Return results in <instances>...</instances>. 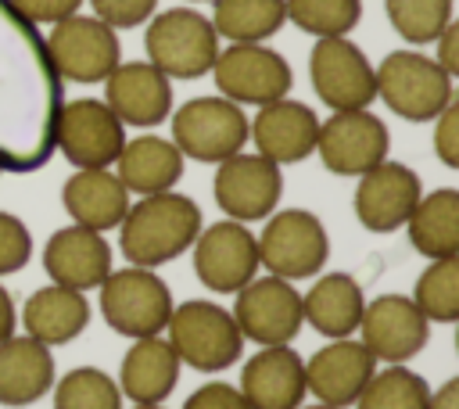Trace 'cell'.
I'll use <instances>...</instances> for the list:
<instances>
[{
    "label": "cell",
    "mask_w": 459,
    "mask_h": 409,
    "mask_svg": "<svg viewBox=\"0 0 459 409\" xmlns=\"http://www.w3.org/2000/svg\"><path fill=\"white\" fill-rule=\"evenodd\" d=\"M212 79L219 97L233 104H273L290 93L294 72L287 57L265 43H230L212 61Z\"/></svg>",
    "instance_id": "obj_10"
},
{
    "label": "cell",
    "mask_w": 459,
    "mask_h": 409,
    "mask_svg": "<svg viewBox=\"0 0 459 409\" xmlns=\"http://www.w3.org/2000/svg\"><path fill=\"white\" fill-rule=\"evenodd\" d=\"M194 4H204V0H194ZM208 4H212V0H208Z\"/></svg>",
    "instance_id": "obj_47"
},
{
    "label": "cell",
    "mask_w": 459,
    "mask_h": 409,
    "mask_svg": "<svg viewBox=\"0 0 459 409\" xmlns=\"http://www.w3.org/2000/svg\"><path fill=\"white\" fill-rule=\"evenodd\" d=\"M409 244L427 258H455L459 255V190L437 187L423 194L405 219Z\"/></svg>",
    "instance_id": "obj_30"
},
{
    "label": "cell",
    "mask_w": 459,
    "mask_h": 409,
    "mask_svg": "<svg viewBox=\"0 0 459 409\" xmlns=\"http://www.w3.org/2000/svg\"><path fill=\"white\" fill-rule=\"evenodd\" d=\"M90 7H93V18H100L104 25H111L118 32V29L143 25L154 14L158 0H90Z\"/></svg>",
    "instance_id": "obj_38"
},
{
    "label": "cell",
    "mask_w": 459,
    "mask_h": 409,
    "mask_svg": "<svg viewBox=\"0 0 459 409\" xmlns=\"http://www.w3.org/2000/svg\"><path fill=\"white\" fill-rule=\"evenodd\" d=\"M54 355L29 334L0 341V405L22 409L39 402L54 387Z\"/></svg>",
    "instance_id": "obj_26"
},
{
    "label": "cell",
    "mask_w": 459,
    "mask_h": 409,
    "mask_svg": "<svg viewBox=\"0 0 459 409\" xmlns=\"http://www.w3.org/2000/svg\"><path fill=\"white\" fill-rule=\"evenodd\" d=\"M391 151V133L387 126L369 111V108H355V111H333L330 118H319V133H316V151L323 169L333 176H362L373 165H380Z\"/></svg>",
    "instance_id": "obj_12"
},
{
    "label": "cell",
    "mask_w": 459,
    "mask_h": 409,
    "mask_svg": "<svg viewBox=\"0 0 459 409\" xmlns=\"http://www.w3.org/2000/svg\"><path fill=\"white\" fill-rule=\"evenodd\" d=\"M61 83H104L122 61V43L111 25L93 14H68L43 36Z\"/></svg>",
    "instance_id": "obj_9"
},
{
    "label": "cell",
    "mask_w": 459,
    "mask_h": 409,
    "mask_svg": "<svg viewBox=\"0 0 459 409\" xmlns=\"http://www.w3.org/2000/svg\"><path fill=\"white\" fill-rule=\"evenodd\" d=\"M212 194H215V204L226 212V219L258 222L280 208L283 176H280V165H273L269 158H262L255 151L251 154L237 151L215 165Z\"/></svg>",
    "instance_id": "obj_16"
},
{
    "label": "cell",
    "mask_w": 459,
    "mask_h": 409,
    "mask_svg": "<svg viewBox=\"0 0 459 409\" xmlns=\"http://www.w3.org/2000/svg\"><path fill=\"white\" fill-rule=\"evenodd\" d=\"M61 204L75 226L108 233L129 208V190L111 169H75L61 187Z\"/></svg>",
    "instance_id": "obj_25"
},
{
    "label": "cell",
    "mask_w": 459,
    "mask_h": 409,
    "mask_svg": "<svg viewBox=\"0 0 459 409\" xmlns=\"http://www.w3.org/2000/svg\"><path fill=\"white\" fill-rule=\"evenodd\" d=\"M104 104L118 115L122 126H161L172 115V79L161 75L151 61H118L104 79Z\"/></svg>",
    "instance_id": "obj_19"
},
{
    "label": "cell",
    "mask_w": 459,
    "mask_h": 409,
    "mask_svg": "<svg viewBox=\"0 0 459 409\" xmlns=\"http://www.w3.org/2000/svg\"><path fill=\"white\" fill-rule=\"evenodd\" d=\"M434 47H437L434 61H437V65L455 79V75H459V25H455V22H448V25L437 32Z\"/></svg>",
    "instance_id": "obj_42"
},
{
    "label": "cell",
    "mask_w": 459,
    "mask_h": 409,
    "mask_svg": "<svg viewBox=\"0 0 459 409\" xmlns=\"http://www.w3.org/2000/svg\"><path fill=\"white\" fill-rule=\"evenodd\" d=\"M308 79L316 97L330 111H355L369 108L377 100V79L373 65L348 36H326L316 39L308 54Z\"/></svg>",
    "instance_id": "obj_13"
},
{
    "label": "cell",
    "mask_w": 459,
    "mask_h": 409,
    "mask_svg": "<svg viewBox=\"0 0 459 409\" xmlns=\"http://www.w3.org/2000/svg\"><path fill=\"white\" fill-rule=\"evenodd\" d=\"M126 144V126L97 97L61 100L54 122V151L75 169H111Z\"/></svg>",
    "instance_id": "obj_11"
},
{
    "label": "cell",
    "mask_w": 459,
    "mask_h": 409,
    "mask_svg": "<svg viewBox=\"0 0 459 409\" xmlns=\"http://www.w3.org/2000/svg\"><path fill=\"white\" fill-rule=\"evenodd\" d=\"M255 244H258V265H265L273 276H283L290 283L316 276L330 258L326 226L308 208H276L265 219Z\"/></svg>",
    "instance_id": "obj_7"
},
{
    "label": "cell",
    "mask_w": 459,
    "mask_h": 409,
    "mask_svg": "<svg viewBox=\"0 0 459 409\" xmlns=\"http://www.w3.org/2000/svg\"><path fill=\"white\" fill-rule=\"evenodd\" d=\"M412 305L423 312L427 323H455L459 319V255L455 258H434L416 287Z\"/></svg>",
    "instance_id": "obj_32"
},
{
    "label": "cell",
    "mask_w": 459,
    "mask_h": 409,
    "mask_svg": "<svg viewBox=\"0 0 459 409\" xmlns=\"http://www.w3.org/2000/svg\"><path fill=\"white\" fill-rule=\"evenodd\" d=\"M434 151L441 165L459 169V104L455 100L434 118Z\"/></svg>",
    "instance_id": "obj_40"
},
{
    "label": "cell",
    "mask_w": 459,
    "mask_h": 409,
    "mask_svg": "<svg viewBox=\"0 0 459 409\" xmlns=\"http://www.w3.org/2000/svg\"><path fill=\"white\" fill-rule=\"evenodd\" d=\"M194 251V276L212 294H237L251 276H258V244L247 222L219 219L201 226Z\"/></svg>",
    "instance_id": "obj_15"
},
{
    "label": "cell",
    "mask_w": 459,
    "mask_h": 409,
    "mask_svg": "<svg viewBox=\"0 0 459 409\" xmlns=\"http://www.w3.org/2000/svg\"><path fill=\"white\" fill-rule=\"evenodd\" d=\"M373 373L377 359L366 352V344L355 337H337L305 362V391L316 395V402L323 405L344 409L355 405Z\"/></svg>",
    "instance_id": "obj_20"
},
{
    "label": "cell",
    "mask_w": 459,
    "mask_h": 409,
    "mask_svg": "<svg viewBox=\"0 0 459 409\" xmlns=\"http://www.w3.org/2000/svg\"><path fill=\"white\" fill-rule=\"evenodd\" d=\"M165 334L179 362L201 373H219L233 366L244 352V337L233 323V312L208 298H190V301L172 305Z\"/></svg>",
    "instance_id": "obj_4"
},
{
    "label": "cell",
    "mask_w": 459,
    "mask_h": 409,
    "mask_svg": "<svg viewBox=\"0 0 459 409\" xmlns=\"http://www.w3.org/2000/svg\"><path fill=\"white\" fill-rule=\"evenodd\" d=\"M43 269L50 283L72 287V291H93L111 273V244L86 226H61L50 233L43 248Z\"/></svg>",
    "instance_id": "obj_22"
},
{
    "label": "cell",
    "mask_w": 459,
    "mask_h": 409,
    "mask_svg": "<svg viewBox=\"0 0 459 409\" xmlns=\"http://www.w3.org/2000/svg\"><path fill=\"white\" fill-rule=\"evenodd\" d=\"M316 133H319L316 111L290 97L262 104L258 115L247 118V140H255V154L269 158L273 165L305 161L316 151Z\"/></svg>",
    "instance_id": "obj_21"
},
{
    "label": "cell",
    "mask_w": 459,
    "mask_h": 409,
    "mask_svg": "<svg viewBox=\"0 0 459 409\" xmlns=\"http://www.w3.org/2000/svg\"><path fill=\"white\" fill-rule=\"evenodd\" d=\"M54 409H122L118 380L97 366H75L54 380Z\"/></svg>",
    "instance_id": "obj_33"
},
{
    "label": "cell",
    "mask_w": 459,
    "mask_h": 409,
    "mask_svg": "<svg viewBox=\"0 0 459 409\" xmlns=\"http://www.w3.org/2000/svg\"><path fill=\"white\" fill-rule=\"evenodd\" d=\"M366 309V294L359 287V280L351 273H323L316 276V283L301 294V316L305 323L337 341V337H351L359 330Z\"/></svg>",
    "instance_id": "obj_27"
},
{
    "label": "cell",
    "mask_w": 459,
    "mask_h": 409,
    "mask_svg": "<svg viewBox=\"0 0 459 409\" xmlns=\"http://www.w3.org/2000/svg\"><path fill=\"white\" fill-rule=\"evenodd\" d=\"M430 387L420 373L402 366H387L369 377L362 395L355 398V409H427Z\"/></svg>",
    "instance_id": "obj_34"
},
{
    "label": "cell",
    "mask_w": 459,
    "mask_h": 409,
    "mask_svg": "<svg viewBox=\"0 0 459 409\" xmlns=\"http://www.w3.org/2000/svg\"><path fill=\"white\" fill-rule=\"evenodd\" d=\"M14 326H18V316H14V301H11L7 287L0 283V341H7V337L14 334Z\"/></svg>",
    "instance_id": "obj_44"
},
{
    "label": "cell",
    "mask_w": 459,
    "mask_h": 409,
    "mask_svg": "<svg viewBox=\"0 0 459 409\" xmlns=\"http://www.w3.org/2000/svg\"><path fill=\"white\" fill-rule=\"evenodd\" d=\"M298 409H333V405H323V402H316V405H298Z\"/></svg>",
    "instance_id": "obj_45"
},
{
    "label": "cell",
    "mask_w": 459,
    "mask_h": 409,
    "mask_svg": "<svg viewBox=\"0 0 459 409\" xmlns=\"http://www.w3.org/2000/svg\"><path fill=\"white\" fill-rule=\"evenodd\" d=\"M359 334H362L359 341L366 344V352L377 362L402 366V362H409L412 355L423 352V344L430 337V323L412 305V298H405V294H377L362 309Z\"/></svg>",
    "instance_id": "obj_17"
},
{
    "label": "cell",
    "mask_w": 459,
    "mask_h": 409,
    "mask_svg": "<svg viewBox=\"0 0 459 409\" xmlns=\"http://www.w3.org/2000/svg\"><path fill=\"white\" fill-rule=\"evenodd\" d=\"M420 197H423L420 176L409 165L384 158L380 165H373L369 172L359 176L351 204H355V219L369 233H394L405 226V219L412 215Z\"/></svg>",
    "instance_id": "obj_18"
},
{
    "label": "cell",
    "mask_w": 459,
    "mask_h": 409,
    "mask_svg": "<svg viewBox=\"0 0 459 409\" xmlns=\"http://www.w3.org/2000/svg\"><path fill=\"white\" fill-rule=\"evenodd\" d=\"M11 4L32 25H54V22L68 18V14H79V7L86 0H11Z\"/></svg>",
    "instance_id": "obj_41"
},
{
    "label": "cell",
    "mask_w": 459,
    "mask_h": 409,
    "mask_svg": "<svg viewBox=\"0 0 459 409\" xmlns=\"http://www.w3.org/2000/svg\"><path fill=\"white\" fill-rule=\"evenodd\" d=\"M90 323V301L82 291L61 287V283H47L39 291L29 294V301L22 305V326L29 337H36L39 344L54 348V344H68L75 341Z\"/></svg>",
    "instance_id": "obj_28"
},
{
    "label": "cell",
    "mask_w": 459,
    "mask_h": 409,
    "mask_svg": "<svg viewBox=\"0 0 459 409\" xmlns=\"http://www.w3.org/2000/svg\"><path fill=\"white\" fill-rule=\"evenodd\" d=\"M212 29L230 43H265L287 22L283 0H212Z\"/></svg>",
    "instance_id": "obj_31"
},
{
    "label": "cell",
    "mask_w": 459,
    "mask_h": 409,
    "mask_svg": "<svg viewBox=\"0 0 459 409\" xmlns=\"http://www.w3.org/2000/svg\"><path fill=\"white\" fill-rule=\"evenodd\" d=\"M29 258H32V233H29V226L18 215L0 212V276L18 273L22 265H29Z\"/></svg>",
    "instance_id": "obj_37"
},
{
    "label": "cell",
    "mask_w": 459,
    "mask_h": 409,
    "mask_svg": "<svg viewBox=\"0 0 459 409\" xmlns=\"http://www.w3.org/2000/svg\"><path fill=\"white\" fill-rule=\"evenodd\" d=\"M61 93L39 25L0 0V172H36L50 161Z\"/></svg>",
    "instance_id": "obj_1"
},
{
    "label": "cell",
    "mask_w": 459,
    "mask_h": 409,
    "mask_svg": "<svg viewBox=\"0 0 459 409\" xmlns=\"http://www.w3.org/2000/svg\"><path fill=\"white\" fill-rule=\"evenodd\" d=\"M147 61L169 79H201L212 72L219 54V36L212 22L194 7H169L151 18L147 36Z\"/></svg>",
    "instance_id": "obj_5"
},
{
    "label": "cell",
    "mask_w": 459,
    "mask_h": 409,
    "mask_svg": "<svg viewBox=\"0 0 459 409\" xmlns=\"http://www.w3.org/2000/svg\"><path fill=\"white\" fill-rule=\"evenodd\" d=\"M183 409H251V405L244 402L240 387H233L226 380H208V384H201L197 391L186 395Z\"/></svg>",
    "instance_id": "obj_39"
},
{
    "label": "cell",
    "mask_w": 459,
    "mask_h": 409,
    "mask_svg": "<svg viewBox=\"0 0 459 409\" xmlns=\"http://www.w3.org/2000/svg\"><path fill=\"white\" fill-rule=\"evenodd\" d=\"M233 323L244 341L255 344H290L305 323L301 294L283 276H251L233 298Z\"/></svg>",
    "instance_id": "obj_14"
},
{
    "label": "cell",
    "mask_w": 459,
    "mask_h": 409,
    "mask_svg": "<svg viewBox=\"0 0 459 409\" xmlns=\"http://www.w3.org/2000/svg\"><path fill=\"white\" fill-rule=\"evenodd\" d=\"M133 409H165V405L158 402V405H133Z\"/></svg>",
    "instance_id": "obj_46"
},
{
    "label": "cell",
    "mask_w": 459,
    "mask_h": 409,
    "mask_svg": "<svg viewBox=\"0 0 459 409\" xmlns=\"http://www.w3.org/2000/svg\"><path fill=\"white\" fill-rule=\"evenodd\" d=\"M201 233V208L176 190L147 194L136 204L126 208L118 222V251L129 265H165L190 251V244Z\"/></svg>",
    "instance_id": "obj_2"
},
{
    "label": "cell",
    "mask_w": 459,
    "mask_h": 409,
    "mask_svg": "<svg viewBox=\"0 0 459 409\" xmlns=\"http://www.w3.org/2000/svg\"><path fill=\"white\" fill-rule=\"evenodd\" d=\"M452 7L455 0H384L391 29L412 47L434 43L437 32L452 22Z\"/></svg>",
    "instance_id": "obj_36"
},
{
    "label": "cell",
    "mask_w": 459,
    "mask_h": 409,
    "mask_svg": "<svg viewBox=\"0 0 459 409\" xmlns=\"http://www.w3.org/2000/svg\"><path fill=\"white\" fill-rule=\"evenodd\" d=\"M179 366H183L179 355L172 352V344L161 334L136 337L129 344V352L122 355L118 391H122V398H129L136 405H158L176 391Z\"/></svg>",
    "instance_id": "obj_24"
},
{
    "label": "cell",
    "mask_w": 459,
    "mask_h": 409,
    "mask_svg": "<svg viewBox=\"0 0 459 409\" xmlns=\"http://www.w3.org/2000/svg\"><path fill=\"white\" fill-rule=\"evenodd\" d=\"M377 97L405 122H434L452 100V75L420 50H391L377 68Z\"/></svg>",
    "instance_id": "obj_3"
},
{
    "label": "cell",
    "mask_w": 459,
    "mask_h": 409,
    "mask_svg": "<svg viewBox=\"0 0 459 409\" xmlns=\"http://www.w3.org/2000/svg\"><path fill=\"white\" fill-rule=\"evenodd\" d=\"M118 179L129 194H161V190H172L176 179L183 176V154L172 140L158 136V133H143L136 140H126L118 158Z\"/></svg>",
    "instance_id": "obj_29"
},
{
    "label": "cell",
    "mask_w": 459,
    "mask_h": 409,
    "mask_svg": "<svg viewBox=\"0 0 459 409\" xmlns=\"http://www.w3.org/2000/svg\"><path fill=\"white\" fill-rule=\"evenodd\" d=\"M100 312L104 323L122 337H154L172 316V291L154 269H111L100 283Z\"/></svg>",
    "instance_id": "obj_6"
},
{
    "label": "cell",
    "mask_w": 459,
    "mask_h": 409,
    "mask_svg": "<svg viewBox=\"0 0 459 409\" xmlns=\"http://www.w3.org/2000/svg\"><path fill=\"white\" fill-rule=\"evenodd\" d=\"M240 395L251 409H298L305 402V359L290 344H265L240 370Z\"/></svg>",
    "instance_id": "obj_23"
},
{
    "label": "cell",
    "mask_w": 459,
    "mask_h": 409,
    "mask_svg": "<svg viewBox=\"0 0 459 409\" xmlns=\"http://www.w3.org/2000/svg\"><path fill=\"white\" fill-rule=\"evenodd\" d=\"M427 409H459V377H448L437 391H430Z\"/></svg>",
    "instance_id": "obj_43"
},
{
    "label": "cell",
    "mask_w": 459,
    "mask_h": 409,
    "mask_svg": "<svg viewBox=\"0 0 459 409\" xmlns=\"http://www.w3.org/2000/svg\"><path fill=\"white\" fill-rule=\"evenodd\" d=\"M172 144L183 158L219 165L247 144V115L226 97H190L172 111Z\"/></svg>",
    "instance_id": "obj_8"
},
{
    "label": "cell",
    "mask_w": 459,
    "mask_h": 409,
    "mask_svg": "<svg viewBox=\"0 0 459 409\" xmlns=\"http://www.w3.org/2000/svg\"><path fill=\"white\" fill-rule=\"evenodd\" d=\"M283 7L287 22L316 39L348 36L362 18V0H283Z\"/></svg>",
    "instance_id": "obj_35"
}]
</instances>
